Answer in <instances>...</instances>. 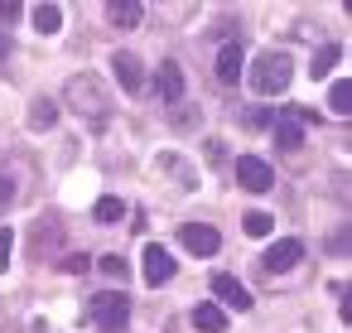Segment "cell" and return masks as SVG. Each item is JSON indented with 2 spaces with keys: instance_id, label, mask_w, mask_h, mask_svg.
Listing matches in <instances>:
<instances>
[{
  "instance_id": "cell-1",
  "label": "cell",
  "mask_w": 352,
  "mask_h": 333,
  "mask_svg": "<svg viewBox=\"0 0 352 333\" xmlns=\"http://www.w3.org/2000/svg\"><path fill=\"white\" fill-rule=\"evenodd\" d=\"M68 107H73L82 121H92L97 131L111 121V97H107V87H102L97 73H78V78H68Z\"/></svg>"
},
{
  "instance_id": "cell-2",
  "label": "cell",
  "mask_w": 352,
  "mask_h": 333,
  "mask_svg": "<svg viewBox=\"0 0 352 333\" xmlns=\"http://www.w3.org/2000/svg\"><path fill=\"white\" fill-rule=\"evenodd\" d=\"M289 78H294V58H289V49H265V54H256V63H251V87H256L261 97L285 92Z\"/></svg>"
},
{
  "instance_id": "cell-3",
  "label": "cell",
  "mask_w": 352,
  "mask_h": 333,
  "mask_svg": "<svg viewBox=\"0 0 352 333\" xmlns=\"http://www.w3.org/2000/svg\"><path fill=\"white\" fill-rule=\"evenodd\" d=\"M126 319H131V294L102 290V294L87 299V323H97V328H121Z\"/></svg>"
},
{
  "instance_id": "cell-4",
  "label": "cell",
  "mask_w": 352,
  "mask_h": 333,
  "mask_svg": "<svg viewBox=\"0 0 352 333\" xmlns=\"http://www.w3.org/2000/svg\"><path fill=\"white\" fill-rule=\"evenodd\" d=\"M179 241H184L188 256H217V251H222V237H217V227H208V222H184V227H179Z\"/></svg>"
},
{
  "instance_id": "cell-5",
  "label": "cell",
  "mask_w": 352,
  "mask_h": 333,
  "mask_svg": "<svg viewBox=\"0 0 352 333\" xmlns=\"http://www.w3.org/2000/svg\"><path fill=\"white\" fill-rule=\"evenodd\" d=\"M111 68H116V78H121V87H126V92H135V97H140V92H150L145 63H140L135 54H126V49H121V54L111 58Z\"/></svg>"
},
{
  "instance_id": "cell-6",
  "label": "cell",
  "mask_w": 352,
  "mask_h": 333,
  "mask_svg": "<svg viewBox=\"0 0 352 333\" xmlns=\"http://www.w3.org/2000/svg\"><path fill=\"white\" fill-rule=\"evenodd\" d=\"M236 179H241V189H251V193H265V189L275 184V169H270L261 155H246V160H236Z\"/></svg>"
},
{
  "instance_id": "cell-7",
  "label": "cell",
  "mask_w": 352,
  "mask_h": 333,
  "mask_svg": "<svg viewBox=\"0 0 352 333\" xmlns=\"http://www.w3.org/2000/svg\"><path fill=\"white\" fill-rule=\"evenodd\" d=\"M140 266H145V280H150V285H169V280H174V256H169L160 241H150V246H145Z\"/></svg>"
},
{
  "instance_id": "cell-8",
  "label": "cell",
  "mask_w": 352,
  "mask_h": 333,
  "mask_svg": "<svg viewBox=\"0 0 352 333\" xmlns=\"http://www.w3.org/2000/svg\"><path fill=\"white\" fill-rule=\"evenodd\" d=\"M212 294H217L227 309H241V314L251 309V290H246L236 275H212Z\"/></svg>"
},
{
  "instance_id": "cell-9",
  "label": "cell",
  "mask_w": 352,
  "mask_h": 333,
  "mask_svg": "<svg viewBox=\"0 0 352 333\" xmlns=\"http://www.w3.org/2000/svg\"><path fill=\"white\" fill-rule=\"evenodd\" d=\"M155 87H160V97H164L169 107H179V97H184V68H179L174 58H164L160 73H155Z\"/></svg>"
},
{
  "instance_id": "cell-10",
  "label": "cell",
  "mask_w": 352,
  "mask_h": 333,
  "mask_svg": "<svg viewBox=\"0 0 352 333\" xmlns=\"http://www.w3.org/2000/svg\"><path fill=\"white\" fill-rule=\"evenodd\" d=\"M299 261H304V241H294V237H285V241H275L265 251V270H289Z\"/></svg>"
},
{
  "instance_id": "cell-11",
  "label": "cell",
  "mask_w": 352,
  "mask_h": 333,
  "mask_svg": "<svg viewBox=\"0 0 352 333\" xmlns=\"http://www.w3.org/2000/svg\"><path fill=\"white\" fill-rule=\"evenodd\" d=\"M145 20V6H140V0H111V6H107V25L111 30H135Z\"/></svg>"
},
{
  "instance_id": "cell-12",
  "label": "cell",
  "mask_w": 352,
  "mask_h": 333,
  "mask_svg": "<svg viewBox=\"0 0 352 333\" xmlns=\"http://www.w3.org/2000/svg\"><path fill=\"white\" fill-rule=\"evenodd\" d=\"M241 63H246V49L241 44H222L217 49V78L222 83H241Z\"/></svg>"
},
{
  "instance_id": "cell-13",
  "label": "cell",
  "mask_w": 352,
  "mask_h": 333,
  "mask_svg": "<svg viewBox=\"0 0 352 333\" xmlns=\"http://www.w3.org/2000/svg\"><path fill=\"white\" fill-rule=\"evenodd\" d=\"M193 328L198 333H227V314H222V304H193Z\"/></svg>"
},
{
  "instance_id": "cell-14",
  "label": "cell",
  "mask_w": 352,
  "mask_h": 333,
  "mask_svg": "<svg viewBox=\"0 0 352 333\" xmlns=\"http://www.w3.org/2000/svg\"><path fill=\"white\" fill-rule=\"evenodd\" d=\"M30 20H34L39 34H58V30H63V10L49 6V0H44V6H30Z\"/></svg>"
},
{
  "instance_id": "cell-15",
  "label": "cell",
  "mask_w": 352,
  "mask_h": 333,
  "mask_svg": "<svg viewBox=\"0 0 352 333\" xmlns=\"http://www.w3.org/2000/svg\"><path fill=\"white\" fill-rule=\"evenodd\" d=\"M338 58H342V49H338V44H328V49H318V54H314V78L323 83V78H328V73L338 68Z\"/></svg>"
},
{
  "instance_id": "cell-16",
  "label": "cell",
  "mask_w": 352,
  "mask_h": 333,
  "mask_svg": "<svg viewBox=\"0 0 352 333\" xmlns=\"http://www.w3.org/2000/svg\"><path fill=\"white\" fill-rule=\"evenodd\" d=\"M328 107L338 111V116H347L352 111V83L342 78V83H333V92H328Z\"/></svg>"
},
{
  "instance_id": "cell-17",
  "label": "cell",
  "mask_w": 352,
  "mask_h": 333,
  "mask_svg": "<svg viewBox=\"0 0 352 333\" xmlns=\"http://www.w3.org/2000/svg\"><path fill=\"white\" fill-rule=\"evenodd\" d=\"M92 213H97V222H121V217H126V203L107 193V198H97V208H92Z\"/></svg>"
},
{
  "instance_id": "cell-18",
  "label": "cell",
  "mask_w": 352,
  "mask_h": 333,
  "mask_svg": "<svg viewBox=\"0 0 352 333\" xmlns=\"http://www.w3.org/2000/svg\"><path fill=\"white\" fill-rule=\"evenodd\" d=\"M30 121H34V131H49V126L58 121V107H54L49 97H39V102H34V116H30Z\"/></svg>"
},
{
  "instance_id": "cell-19",
  "label": "cell",
  "mask_w": 352,
  "mask_h": 333,
  "mask_svg": "<svg viewBox=\"0 0 352 333\" xmlns=\"http://www.w3.org/2000/svg\"><path fill=\"white\" fill-rule=\"evenodd\" d=\"M241 227H246V237H270L275 217H270V213H246V217H241Z\"/></svg>"
},
{
  "instance_id": "cell-20",
  "label": "cell",
  "mask_w": 352,
  "mask_h": 333,
  "mask_svg": "<svg viewBox=\"0 0 352 333\" xmlns=\"http://www.w3.org/2000/svg\"><path fill=\"white\" fill-rule=\"evenodd\" d=\"M299 140H304V136H299V126H289V121L280 116V121H275V145H280V150H294Z\"/></svg>"
},
{
  "instance_id": "cell-21",
  "label": "cell",
  "mask_w": 352,
  "mask_h": 333,
  "mask_svg": "<svg viewBox=\"0 0 352 333\" xmlns=\"http://www.w3.org/2000/svg\"><path fill=\"white\" fill-rule=\"evenodd\" d=\"M285 121H304V126H318V111H309V107H285Z\"/></svg>"
},
{
  "instance_id": "cell-22",
  "label": "cell",
  "mask_w": 352,
  "mask_h": 333,
  "mask_svg": "<svg viewBox=\"0 0 352 333\" xmlns=\"http://www.w3.org/2000/svg\"><path fill=\"white\" fill-rule=\"evenodd\" d=\"M246 121H251L256 131H261V126H275V116H270V107H251V111H246Z\"/></svg>"
},
{
  "instance_id": "cell-23",
  "label": "cell",
  "mask_w": 352,
  "mask_h": 333,
  "mask_svg": "<svg viewBox=\"0 0 352 333\" xmlns=\"http://www.w3.org/2000/svg\"><path fill=\"white\" fill-rule=\"evenodd\" d=\"M10 251H15V232H0V270L10 266Z\"/></svg>"
},
{
  "instance_id": "cell-24",
  "label": "cell",
  "mask_w": 352,
  "mask_h": 333,
  "mask_svg": "<svg viewBox=\"0 0 352 333\" xmlns=\"http://www.w3.org/2000/svg\"><path fill=\"white\" fill-rule=\"evenodd\" d=\"M10 203H15V179L0 174V208H10Z\"/></svg>"
},
{
  "instance_id": "cell-25",
  "label": "cell",
  "mask_w": 352,
  "mask_h": 333,
  "mask_svg": "<svg viewBox=\"0 0 352 333\" xmlns=\"http://www.w3.org/2000/svg\"><path fill=\"white\" fill-rule=\"evenodd\" d=\"M20 10H25L20 0H0V20H20Z\"/></svg>"
},
{
  "instance_id": "cell-26",
  "label": "cell",
  "mask_w": 352,
  "mask_h": 333,
  "mask_svg": "<svg viewBox=\"0 0 352 333\" xmlns=\"http://www.w3.org/2000/svg\"><path fill=\"white\" fill-rule=\"evenodd\" d=\"M102 270H107V275H126V261H121V256H102Z\"/></svg>"
},
{
  "instance_id": "cell-27",
  "label": "cell",
  "mask_w": 352,
  "mask_h": 333,
  "mask_svg": "<svg viewBox=\"0 0 352 333\" xmlns=\"http://www.w3.org/2000/svg\"><path fill=\"white\" fill-rule=\"evenodd\" d=\"M87 266H92L87 256H68V261H63V270H87Z\"/></svg>"
},
{
  "instance_id": "cell-28",
  "label": "cell",
  "mask_w": 352,
  "mask_h": 333,
  "mask_svg": "<svg viewBox=\"0 0 352 333\" xmlns=\"http://www.w3.org/2000/svg\"><path fill=\"white\" fill-rule=\"evenodd\" d=\"M10 49H15V44H10V39H6V34H0V58H6V54H10Z\"/></svg>"
}]
</instances>
